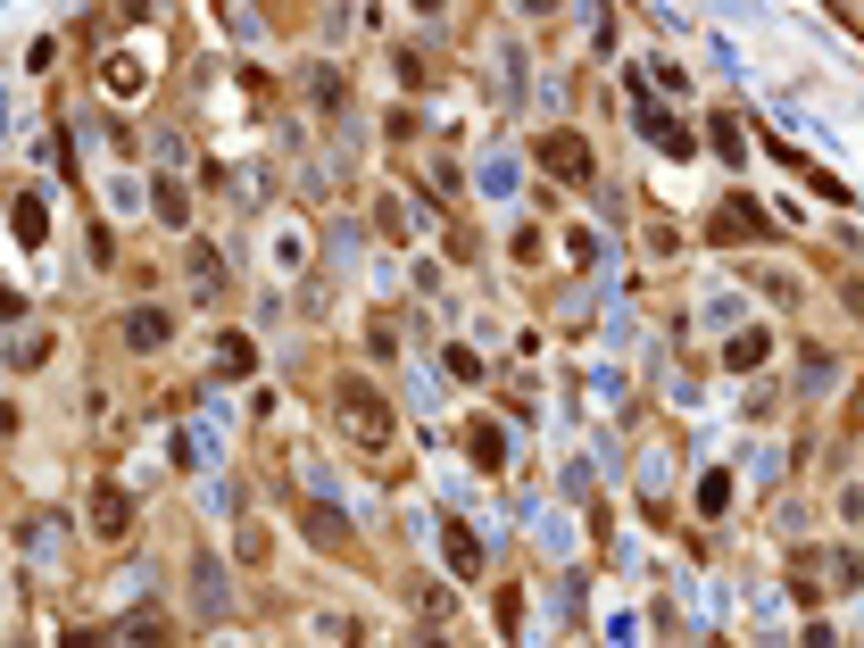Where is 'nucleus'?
I'll list each match as a JSON object with an SVG mask.
<instances>
[{
	"instance_id": "1",
	"label": "nucleus",
	"mask_w": 864,
	"mask_h": 648,
	"mask_svg": "<svg viewBox=\"0 0 864 648\" xmlns=\"http://www.w3.org/2000/svg\"><path fill=\"white\" fill-rule=\"evenodd\" d=\"M341 424H350V433H366V440H383V433H391V407H383L375 391L341 382Z\"/></svg>"
},
{
	"instance_id": "2",
	"label": "nucleus",
	"mask_w": 864,
	"mask_h": 648,
	"mask_svg": "<svg viewBox=\"0 0 864 648\" xmlns=\"http://www.w3.org/2000/svg\"><path fill=\"white\" fill-rule=\"evenodd\" d=\"M632 116H640V134L657 142V150L690 158V134H682V125H674V116H665V109H657V100H649V92H640V83H632Z\"/></svg>"
},
{
	"instance_id": "3",
	"label": "nucleus",
	"mask_w": 864,
	"mask_h": 648,
	"mask_svg": "<svg viewBox=\"0 0 864 648\" xmlns=\"http://www.w3.org/2000/svg\"><path fill=\"white\" fill-rule=\"evenodd\" d=\"M441 549H450V573H457V582H483V549H474V533L457 524V515H441Z\"/></svg>"
},
{
	"instance_id": "4",
	"label": "nucleus",
	"mask_w": 864,
	"mask_h": 648,
	"mask_svg": "<svg viewBox=\"0 0 864 648\" xmlns=\"http://www.w3.org/2000/svg\"><path fill=\"white\" fill-rule=\"evenodd\" d=\"M125 524H133L125 491H117V482H109V491H92V533H100V540H125Z\"/></svg>"
},
{
	"instance_id": "5",
	"label": "nucleus",
	"mask_w": 864,
	"mask_h": 648,
	"mask_svg": "<svg viewBox=\"0 0 864 648\" xmlns=\"http://www.w3.org/2000/svg\"><path fill=\"white\" fill-rule=\"evenodd\" d=\"M167 333H175L167 308H125V342H133V349H158Z\"/></svg>"
},
{
	"instance_id": "6",
	"label": "nucleus",
	"mask_w": 864,
	"mask_h": 648,
	"mask_svg": "<svg viewBox=\"0 0 864 648\" xmlns=\"http://www.w3.org/2000/svg\"><path fill=\"white\" fill-rule=\"evenodd\" d=\"M541 158H549L557 175H574V183H590V150H583L574 134H549V142H541Z\"/></svg>"
},
{
	"instance_id": "7",
	"label": "nucleus",
	"mask_w": 864,
	"mask_h": 648,
	"mask_svg": "<svg viewBox=\"0 0 864 648\" xmlns=\"http://www.w3.org/2000/svg\"><path fill=\"white\" fill-rule=\"evenodd\" d=\"M749 233H765V216H756L749 200H732V209H723V216L707 225V242H749Z\"/></svg>"
},
{
	"instance_id": "8",
	"label": "nucleus",
	"mask_w": 864,
	"mask_h": 648,
	"mask_svg": "<svg viewBox=\"0 0 864 648\" xmlns=\"http://www.w3.org/2000/svg\"><path fill=\"white\" fill-rule=\"evenodd\" d=\"M167 640H175V624H167L158 607H142V615L125 624V648H167Z\"/></svg>"
},
{
	"instance_id": "9",
	"label": "nucleus",
	"mask_w": 864,
	"mask_h": 648,
	"mask_svg": "<svg viewBox=\"0 0 864 648\" xmlns=\"http://www.w3.org/2000/svg\"><path fill=\"white\" fill-rule=\"evenodd\" d=\"M466 458L474 466H508V433H499V424H474V433H466Z\"/></svg>"
},
{
	"instance_id": "10",
	"label": "nucleus",
	"mask_w": 864,
	"mask_h": 648,
	"mask_svg": "<svg viewBox=\"0 0 864 648\" xmlns=\"http://www.w3.org/2000/svg\"><path fill=\"white\" fill-rule=\"evenodd\" d=\"M200 615H225V573H217V557H200Z\"/></svg>"
},
{
	"instance_id": "11",
	"label": "nucleus",
	"mask_w": 864,
	"mask_h": 648,
	"mask_svg": "<svg viewBox=\"0 0 864 648\" xmlns=\"http://www.w3.org/2000/svg\"><path fill=\"white\" fill-rule=\"evenodd\" d=\"M483 191H490V200H508V191H516V158H508V150L483 158Z\"/></svg>"
},
{
	"instance_id": "12",
	"label": "nucleus",
	"mask_w": 864,
	"mask_h": 648,
	"mask_svg": "<svg viewBox=\"0 0 864 648\" xmlns=\"http://www.w3.org/2000/svg\"><path fill=\"white\" fill-rule=\"evenodd\" d=\"M217 366H225V375H250V366H258V349H250L242 333H225V342H217Z\"/></svg>"
},
{
	"instance_id": "13",
	"label": "nucleus",
	"mask_w": 864,
	"mask_h": 648,
	"mask_svg": "<svg viewBox=\"0 0 864 648\" xmlns=\"http://www.w3.org/2000/svg\"><path fill=\"white\" fill-rule=\"evenodd\" d=\"M275 267H308V233H300V225L275 233Z\"/></svg>"
},
{
	"instance_id": "14",
	"label": "nucleus",
	"mask_w": 864,
	"mask_h": 648,
	"mask_svg": "<svg viewBox=\"0 0 864 648\" xmlns=\"http://www.w3.org/2000/svg\"><path fill=\"white\" fill-rule=\"evenodd\" d=\"M191 283H200V291L225 283V275H217V249H208V242H191Z\"/></svg>"
},
{
	"instance_id": "15",
	"label": "nucleus",
	"mask_w": 864,
	"mask_h": 648,
	"mask_svg": "<svg viewBox=\"0 0 864 648\" xmlns=\"http://www.w3.org/2000/svg\"><path fill=\"white\" fill-rule=\"evenodd\" d=\"M308 533H317L324 549H350V533H341V524H333V507H308Z\"/></svg>"
},
{
	"instance_id": "16",
	"label": "nucleus",
	"mask_w": 864,
	"mask_h": 648,
	"mask_svg": "<svg viewBox=\"0 0 864 648\" xmlns=\"http://www.w3.org/2000/svg\"><path fill=\"white\" fill-rule=\"evenodd\" d=\"M856 573H864V557L840 549V557H831V591H856Z\"/></svg>"
},
{
	"instance_id": "17",
	"label": "nucleus",
	"mask_w": 864,
	"mask_h": 648,
	"mask_svg": "<svg viewBox=\"0 0 864 648\" xmlns=\"http://www.w3.org/2000/svg\"><path fill=\"white\" fill-rule=\"evenodd\" d=\"M151 209L167 216V225H184V216H191V200H184V191H175V183H158V200H151Z\"/></svg>"
},
{
	"instance_id": "18",
	"label": "nucleus",
	"mask_w": 864,
	"mask_h": 648,
	"mask_svg": "<svg viewBox=\"0 0 864 648\" xmlns=\"http://www.w3.org/2000/svg\"><path fill=\"white\" fill-rule=\"evenodd\" d=\"M723 499H732V474H707V482H698V515H715Z\"/></svg>"
},
{
	"instance_id": "19",
	"label": "nucleus",
	"mask_w": 864,
	"mask_h": 648,
	"mask_svg": "<svg viewBox=\"0 0 864 648\" xmlns=\"http://www.w3.org/2000/svg\"><path fill=\"white\" fill-rule=\"evenodd\" d=\"M723 358H732V366H756V358H765V333H732V349H723Z\"/></svg>"
},
{
	"instance_id": "20",
	"label": "nucleus",
	"mask_w": 864,
	"mask_h": 648,
	"mask_svg": "<svg viewBox=\"0 0 864 648\" xmlns=\"http://www.w3.org/2000/svg\"><path fill=\"white\" fill-rule=\"evenodd\" d=\"M18 233H25V242H42V233H51V216H42V200H25V209H18Z\"/></svg>"
},
{
	"instance_id": "21",
	"label": "nucleus",
	"mask_w": 864,
	"mask_h": 648,
	"mask_svg": "<svg viewBox=\"0 0 864 648\" xmlns=\"http://www.w3.org/2000/svg\"><path fill=\"white\" fill-rule=\"evenodd\" d=\"M9 316H25V300H18L9 283H0V324H9Z\"/></svg>"
},
{
	"instance_id": "22",
	"label": "nucleus",
	"mask_w": 864,
	"mask_h": 648,
	"mask_svg": "<svg viewBox=\"0 0 864 648\" xmlns=\"http://www.w3.org/2000/svg\"><path fill=\"white\" fill-rule=\"evenodd\" d=\"M840 300H848V308H856V316H864V283H848V291H840Z\"/></svg>"
}]
</instances>
